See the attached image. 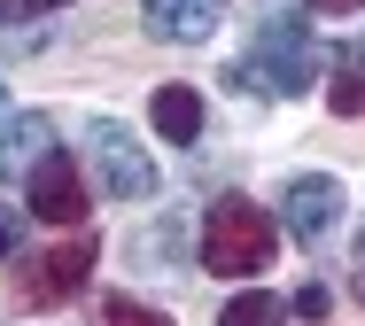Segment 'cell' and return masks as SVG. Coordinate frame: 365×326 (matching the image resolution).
I'll list each match as a JSON object with an SVG mask.
<instances>
[{"mask_svg":"<svg viewBox=\"0 0 365 326\" xmlns=\"http://www.w3.org/2000/svg\"><path fill=\"white\" fill-rule=\"evenodd\" d=\"M327 101H334V117H365V39H342Z\"/></svg>","mask_w":365,"mask_h":326,"instance_id":"obj_10","label":"cell"},{"mask_svg":"<svg viewBox=\"0 0 365 326\" xmlns=\"http://www.w3.org/2000/svg\"><path fill=\"white\" fill-rule=\"evenodd\" d=\"M63 0H0V23H24V16H55Z\"/></svg>","mask_w":365,"mask_h":326,"instance_id":"obj_14","label":"cell"},{"mask_svg":"<svg viewBox=\"0 0 365 326\" xmlns=\"http://www.w3.org/2000/svg\"><path fill=\"white\" fill-rule=\"evenodd\" d=\"M101 326H171L163 311H148V303H125V295H109L101 303Z\"/></svg>","mask_w":365,"mask_h":326,"instance_id":"obj_12","label":"cell"},{"mask_svg":"<svg viewBox=\"0 0 365 326\" xmlns=\"http://www.w3.org/2000/svg\"><path fill=\"white\" fill-rule=\"evenodd\" d=\"M272 248H280V226H272L249 194L210 202V226H202V264H210L218 280H249V272H264V264H272Z\"/></svg>","mask_w":365,"mask_h":326,"instance_id":"obj_1","label":"cell"},{"mask_svg":"<svg viewBox=\"0 0 365 326\" xmlns=\"http://www.w3.org/2000/svg\"><path fill=\"white\" fill-rule=\"evenodd\" d=\"M280 226H288L295 241H319V233H334V226H342V186H334L327 171L295 179V186H288V202H280Z\"/></svg>","mask_w":365,"mask_h":326,"instance_id":"obj_5","label":"cell"},{"mask_svg":"<svg viewBox=\"0 0 365 326\" xmlns=\"http://www.w3.org/2000/svg\"><path fill=\"white\" fill-rule=\"evenodd\" d=\"M319 16H350V8H365V0H311Z\"/></svg>","mask_w":365,"mask_h":326,"instance_id":"obj_16","label":"cell"},{"mask_svg":"<svg viewBox=\"0 0 365 326\" xmlns=\"http://www.w3.org/2000/svg\"><path fill=\"white\" fill-rule=\"evenodd\" d=\"M218 326H280V295H264V288H241V295L218 311Z\"/></svg>","mask_w":365,"mask_h":326,"instance_id":"obj_11","label":"cell"},{"mask_svg":"<svg viewBox=\"0 0 365 326\" xmlns=\"http://www.w3.org/2000/svg\"><path fill=\"white\" fill-rule=\"evenodd\" d=\"M86 156H93L101 186H109L117 202H140V194H155V163H148V148L125 132V125L93 117V125H86Z\"/></svg>","mask_w":365,"mask_h":326,"instance_id":"obj_4","label":"cell"},{"mask_svg":"<svg viewBox=\"0 0 365 326\" xmlns=\"http://www.w3.org/2000/svg\"><path fill=\"white\" fill-rule=\"evenodd\" d=\"M327 303H334V295H327L319 280H303V288H295V311H303V319H327Z\"/></svg>","mask_w":365,"mask_h":326,"instance_id":"obj_13","label":"cell"},{"mask_svg":"<svg viewBox=\"0 0 365 326\" xmlns=\"http://www.w3.org/2000/svg\"><path fill=\"white\" fill-rule=\"evenodd\" d=\"M148 117H155V132H163V140H179V148H187V140L202 132V93H195V85H155V109H148Z\"/></svg>","mask_w":365,"mask_h":326,"instance_id":"obj_9","label":"cell"},{"mask_svg":"<svg viewBox=\"0 0 365 326\" xmlns=\"http://www.w3.org/2000/svg\"><path fill=\"white\" fill-rule=\"evenodd\" d=\"M47 156H55V117L31 109V117H16V125L0 132V179H31Z\"/></svg>","mask_w":365,"mask_h":326,"instance_id":"obj_8","label":"cell"},{"mask_svg":"<svg viewBox=\"0 0 365 326\" xmlns=\"http://www.w3.org/2000/svg\"><path fill=\"white\" fill-rule=\"evenodd\" d=\"M0 101H8V93H0Z\"/></svg>","mask_w":365,"mask_h":326,"instance_id":"obj_17","label":"cell"},{"mask_svg":"<svg viewBox=\"0 0 365 326\" xmlns=\"http://www.w3.org/2000/svg\"><path fill=\"white\" fill-rule=\"evenodd\" d=\"M218 16H225V0H140L148 39H163V47H195V39H210Z\"/></svg>","mask_w":365,"mask_h":326,"instance_id":"obj_6","label":"cell"},{"mask_svg":"<svg viewBox=\"0 0 365 326\" xmlns=\"http://www.w3.org/2000/svg\"><path fill=\"white\" fill-rule=\"evenodd\" d=\"M24 194H31V218H47V226H86V186H78V171L63 156H47L31 179H24Z\"/></svg>","mask_w":365,"mask_h":326,"instance_id":"obj_7","label":"cell"},{"mask_svg":"<svg viewBox=\"0 0 365 326\" xmlns=\"http://www.w3.org/2000/svg\"><path fill=\"white\" fill-rule=\"evenodd\" d=\"M16 241H24V218H16V210H0V256H16Z\"/></svg>","mask_w":365,"mask_h":326,"instance_id":"obj_15","label":"cell"},{"mask_svg":"<svg viewBox=\"0 0 365 326\" xmlns=\"http://www.w3.org/2000/svg\"><path fill=\"white\" fill-rule=\"evenodd\" d=\"M93 256H101V241H93V233H71L63 248L31 256V264L16 272V303H24V311H55V303H71L78 288L93 280Z\"/></svg>","mask_w":365,"mask_h":326,"instance_id":"obj_3","label":"cell"},{"mask_svg":"<svg viewBox=\"0 0 365 326\" xmlns=\"http://www.w3.org/2000/svg\"><path fill=\"white\" fill-rule=\"evenodd\" d=\"M319 78V47H311V31L303 23H272L233 70H225V85H241V93H303V85Z\"/></svg>","mask_w":365,"mask_h":326,"instance_id":"obj_2","label":"cell"}]
</instances>
